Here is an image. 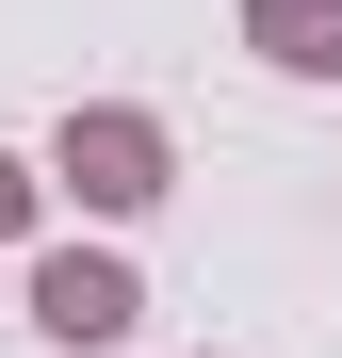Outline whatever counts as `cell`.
I'll return each instance as SVG.
<instances>
[{
    "mask_svg": "<svg viewBox=\"0 0 342 358\" xmlns=\"http://www.w3.org/2000/svg\"><path fill=\"white\" fill-rule=\"evenodd\" d=\"M245 49L294 82H342V0H245Z\"/></svg>",
    "mask_w": 342,
    "mask_h": 358,
    "instance_id": "3",
    "label": "cell"
},
{
    "mask_svg": "<svg viewBox=\"0 0 342 358\" xmlns=\"http://www.w3.org/2000/svg\"><path fill=\"white\" fill-rule=\"evenodd\" d=\"M49 196H82V212H163L180 196V131H163L147 98H66V131H49Z\"/></svg>",
    "mask_w": 342,
    "mask_h": 358,
    "instance_id": "1",
    "label": "cell"
},
{
    "mask_svg": "<svg viewBox=\"0 0 342 358\" xmlns=\"http://www.w3.org/2000/svg\"><path fill=\"white\" fill-rule=\"evenodd\" d=\"M33 212H49V163H17V147H0V245H33Z\"/></svg>",
    "mask_w": 342,
    "mask_h": 358,
    "instance_id": "4",
    "label": "cell"
},
{
    "mask_svg": "<svg viewBox=\"0 0 342 358\" xmlns=\"http://www.w3.org/2000/svg\"><path fill=\"white\" fill-rule=\"evenodd\" d=\"M33 326L66 342V358H114L147 326V277L114 261V245H33Z\"/></svg>",
    "mask_w": 342,
    "mask_h": 358,
    "instance_id": "2",
    "label": "cell"
}]
</instances>
